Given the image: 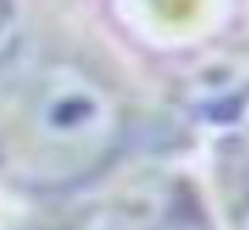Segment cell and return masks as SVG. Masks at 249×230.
<instances>
[{
    "instance_id": "6da1fadb",
    "label": "cell",
    "mask_w": 249,
    "mask_h": 230,
    "mask_svg": "<svg viewBox=\"0 0 249 230\" xmlns=\"http://www.w3.org/2000/svg\"><path fill=\"white\" fill-rule=\"evenodd\" d=\"M124 138V107L112 87L76 62H48L25 79L9 129V172L31 188L81 183Z\"/></svg>"
},
{
    "instance_id": "7a4b0ae2",
    "label": "cell",
    "mask_w": 249,
    "mask_h": 230,
    "mask_svg": "<svg viewBox=\"0 0 249 230\" xmlns=\"http://www.w3.org/2000/svg\"><path fill=\"white\" fill-rule=\"evenodd\" d=\"M238 228H241V230H249V208H247V213L241 216V222H238Z\"/></svg>"
}]
</instances>
